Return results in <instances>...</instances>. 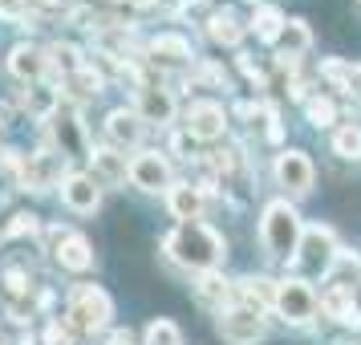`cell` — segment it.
<instances>
[{"label": "cell", "instance_id": "31", "mask_svg": "<svg viewBox=\"0 0 361 345\" xmlns=\"http://www.w3.org/2000/svg\"><path fill=\"white\" fill-rule=\"evenodd\" d=\"M0 17L20 20V17H25V0H0Z\"/></svg>", "mask_w": 361, "mask_h": 345}, {"label": "cell", "instance_id": "15", "mask_svg": "<svg viewBox=\"0 0 361 345\" xmlns=\"http://www.w3.org/2000/svg\"><path fill=\"white\" fill-rule=\"evenodd\" d=\"M53 134H57V143H61V155H85V131L78 114H57L53 118Z\"/></svg>", "mask_w": 361, "mask_h": 345}, {"label": "cell", "instance_id": "21", "mask_svg": "<svg viewBox=\"0 0 361 345\" xmlns=\"http://www.w3.org/2000/svg\"><path fill=\"white\" fill-rule=\"evenodd\" d=\"M195 293H199L203 305H215V309L224 313V301L231 296V289H228V280H219L215 272H203V280L195 284Z\"/></svg>", "mask_w": 361, "mask_h": 345}, {"label": "cell", "instance_id": "35", "mask_svg": "<svg viewBox=\"0 0 361 345\" xmlns=\"http://www.w3.org/2000/svg\"><path fill=\"white\" fill-rule=\"evenodd\" d=\"M41 4H45V8H61V0H41Z\"/></svg>", "mask_w": 361, "mask_h": 345}, {"label": "cell", "instance_id": "34", "mask_svg": "<svg viewBox=\"0 0 361 345\" xmlns=\"http://www.w3.org/2000/svg\"><path fill=\"white\" fill-rule=\"evenodd\" d=\"M110 345H134V337L126 329H118V333H110Z\"/></svg>", "mask_w": 361, "mask_h": 345}, {"label": "cell", "instance_id": "7", "mask_svg": "<svg viewBox=\"0 0 361 345\" xmlns=\"http://www.w3.org/2000/svg\"><path fill=\"white\" fill-rule=\"evenodd\" d=\"M183 126H187V134L199 138V143H215V138L224 134V126H228V114H224L219 102H191Z\"/></svg>", "mask_w": 361, "mask_h": 345}, {"label": "cell", "instance_id": "33", "mask_svg": "<svg viewBox=\"0 0 361 345\" xmlns=\"http://www.w3.org/2000/svg\"><path fill=\"white\" fill-rule=\"evenodd\" d=\"M8 289H13V293H25V289H29V284H25V277H20V272H8Z\"/></svg>", "mask_w": 361, "mask_h": 345}, {"label": "cell", "instance_id": "32", "mask_svg": "<svg viewBox=\"0 0 361 345\" xmlns=\"http://www.w3.org/2000/svg\"><path fill=\"white\" fill-rule=\"evenodd\" d=\"M349 94L361 98V66H349Z\"/></svg>", "mask_w": 361, "mask_h": 345}, {"label": "cell", "instance_id": "18", "mask_svg": "<svg viewBox=\"0 0 361 345\" xmlns=\"http://www.w3.org/2000/svg\"><path fill=\"white\" fill-rule=\"evenodd\" d=\"M171 212L179 215L183 224L199 219V212H203V195H199V187H191V183H175V187H171Z\"/></svg>", "mask_w": 361, "mask_h": 345}, {"label": "cell", "instance_id": "11", "mask_svg": "<svg viewBox=\"0 0 361 345\" xmlns=\"http://www.w3.org/2000/svg\"><path fill=\"white\" fill-rule=\"evenodd\" d=\"M106 134H110V143L114 147H134L138 138H142V118L138 110H114V114L106 118Z\"/></svg>", "mask_w": 361, "mask_h": 345}, {"label": "cell", "instance_id": "1", "mask_svg": "<svg viewBox=\"0 0 361 345\" xmlns=\"http://www.w3.org/2000/svg\"><path fill=\"white\" fill-rule=\"evenodd\" d=\"M163 248L171 252V260H175V264L195 268V272H212L215 264H224V256H228L224 236H219L212 224H203V219L179 224V228L163 240Z\"/></svg>", "mask_w": 361, "mask_h": 345}, {"label": "cell", "instance_id": "17", "mask_svg": "<svg viewBox=\"0 0 361 345\" xmlns=\"http://www.w3.org/2000/svg\"><path fill=\"white\" fill-rule=\"evenodd\" d=\"M150 53H154V61H163V66H183V61H191L195 53H191V45L183 41V37L175 33H163L150 41Z\"/></svg>", "mask_w": 361, "mask_h": 345}, {"label": "cell", "instance_id": "8", "mask_svg": "<svg viewBox=\"0 0 361 345\" xmlns=\"http://www.w3.org/2000/svg\"><path fill=\"white\" fill-rule=\"evenodd\" d=\"M130 183L142 187V191H163L171 183V167H166V159L159 150H142V155H134V163H130Z\"/></svg>", "mask_w": 361, "mask_h": 345}, {"label": "cell", "instance_id": "36", "mask_svg": "<svg viewBox=\"0 0 361 345\" xmlns=\"http://www.w3.org/2000/svg\"><path fill=\"white\" fill-rule=\"evenodd\" d=\"M130 4H138V8H147V4H154V0H130Z\"/></svg>", "mask_w": 361, "mask_h": 345}, {"label": "cell", "instance_id": "3", "mask_svg": "<svg viewBox=\"0 0 361 345\" xmlns=\"http://www.w3.org/2000/svg\"><path fill=\"white\" fill-rule=\"evenodd\" d=\"M110 317H114V305L98 284H78L69 293V325L78 333H98V329H106Z\"/></svg>", "mask_w": 361, "mask_h": 345}, {"label": "cell", "instance_id": "28", "mask_svg": "<svg viewBox=\"0 0 361 345\" xmlns=\"http://www.w3.org/2000/svg\"><path fill=\"white\" fill-rule=\"evenodd\" d=\"M333 114H337V110H333V102H329V98H312L309 102V122H312V126H329Z\"/></svg>", "mask_w": 361, "mask_h": 345}, {"label": "cell", "instance_id": "23", "mask_svg": "<svg viewBox=\"0 0 361 345\" xmlns=\"http://www.w3.org/2000/svg\"><path fill=\"white\" fill-rule=\"evenodd\" d=\"M280 41H284V49L280 53H305L312 45V33H309V25H305V20H288V25H284V33H280Z\"/></svg>", "mask_w": 361, "mask_h": 345}, {"label": "cell", "instance_id": "12", "mask_svg": "<svg viewBox=\"0 0 361 345\" xmlns=\"http://www.w3.org/2000/svg\"><path fill=\"white\" fill-rule=\"evenodd\" d=\"M90 159H94V179L102 187H118V183H126V175H130L126 155H118V150H94Z\"/></svg>", "mask_w": 361, "mask_h": 345}, {"label": "cell", "instance_id": "25", "mask_svg": "<svg viewBox=\"0 0 361 345\" xmlns=\"http://www.w3.org/2000/svg\"><path fill=\"white\" fill-rule=\"evenodd\" d=\"M147 345H179V325L166 321V317L150 321L147 325Z\"/></svg>", "mask_w": 361, "mask_h": 345}, {"label": "cell", "instance_id": "6", "mask_svg": "<svg viewBox=\"0 0 361 345\" xmlns=\"http://www.w3.org/2000/svg\"><path fill=\"white\" fill-rule=\"evenodd\" d=\"M215 329H219V337L228 345H256L264 337L260 313H252V309H224Z\"/></svg>", "mask_w": 361, "mask_h": 345}, {"label": "cell", "instance_id": "10", "mask_svg": "<svg viewBox=\"0 0 361 345\" xmlns=\"http://www.w3.org/2000/svg\"><path fill=\"white\" fill-rule=\"evenodd\" d=\"M276 179L284 191H293V195H305L312 187V163L300 155V150H284L276 159Z\"/></svg>", "mask_w": 361, "mask_h": 345}, {"label": "cell", "instance_id": "5", "mask_svg": "<svg viewBox=\"0 0 361 345\" xmlns=\"http://www.w3.org/2000/svg\"><path fill=\"white\" fill-rule=\"evenodd\" d=\"M276 309H280V317H284V321L305 325L312 313H317V296H312L309 280H300V277L280 280V284H276Z\"/></svg>", "mask_w": 361, "mask_h": 345}, {"label": "cell", "instance_id": "14", "mask_svg": "<svg viewBox=\"0 0 361 345\" xmlns=\"http://www.w3.org/2000/svg\"><path fill=\"white\" fill-rule=\"evenodd\" d=\"M240 301H244V309L264 313L268 305H276V284L264 277H244L240 280Z\"/></svg>", "mask_w": 361, "mask_h": 345}, {"label": "cell", "instance_id": "27", "mask_svg": "<svg viewBox=\"0 0 361 345\" xmlns=\"http://www.w3.org/2000/svg\"><path fill=\"white\" fill-rule=\"evenodd\" d=\"M53 106H57V94H53V90H45V85H33V90H29V110H33V114H49Z\"/></svg>", "mask_w": 361, "mask_h": 345}, {"label": "cell", "instance_id": "20", "mask_svg": "<svg viewBox=\"0 0 361 345\" xmlns=\"http://www.w3.org/2000/svg\"><path fill=\"white\" fill-rule=\"evenodd\" d=\"M207 37H212L215 45H235V41L244 37V25L231 17V13H215V17L207 20Z\"/></svg>", "mask_w": 361, "mask_h": 345}, {"label": "cell", "instance_id": "30", "mask_svg": "<svg viewBox=\"0 0 361 345\" xmlns=\"http://www.w3.org/2000/svg\"><path fill=\"white\" fill-rule=\"evenodd\" d=\"M45 341H49V345H69V341H73V333H69L61 321H53V325L45 329Z\"/></svg>", "mask_w": 361, "mask_h": 345}, {"label": "cell", "instance_id": "13", "mask_svg": "<svg viewBox=\"0 0 361 345\" xmlns=\"http://www.w3.org/2000/svg\"><path fill=\"white\" fill-rule=\"evenodd\" d=\"M171 114H175V102L166 90H154V85L138 90V118L142 122H171Z\"/></svg>", "mask_w": 361, "mask_h": 345}, {"label": "cell", "instance_id": "22", "mask_svg": "<svg viewBox=\"0 0 361 345\" xmlns=\"http://www.w3.org/2000/svg\"><path fill=\"white\" fill-rule=\"evenodd\" d=\"M284 25H288V20L280 17V8H256V17H252V29H256L260 41H276V37L284 33Z\"/></svg>", "mask_w": 361, "mask_h": 345}, {"label": "cell", "instance_id": "29", "mask_svg": "<svg viewBox=\"0 0 361 345\" xmlns=\"http://www.w3.org/2000/svg\"><path fill=\"white\" fill-rule=\"evenodd\" d=\"M37 215H29V212H20V215H13V224H8V236H37Z\"/></svg>", "mask_w": 361, "mask_h": 345}, {"label": "cell", "instance_id": "9", "mask_svg": "<svg viewBox=\"0 0 361 345\" xmlns=\"http://www.w3.org/2000/svg\"><path fill=\"white\" fill-rule=\"evenodd\" d=\"M61 199H66L69 212L90 215V212H98V203H102V183L94 175H69L61 183Z\"/></svg>", "mask_w": 361, "mask_h": 345}, {"label": "cell", "instance_id": "24", "mask_svg": "<svg viewBox=\"0 0 361 345\" xmlns=\"http://www.w3.org/2000/svg\"><path fill=\"white\" fill-rule=\"evenodd\" d=\"M333 150L341 159H361V126L357 122H349V126H341V131L333 134Z\"/></svg>", "mask_w": 361, "mask_h": 345}, {"label": "cell", "instance_id": "26", "mask_svg": "<svg viewBox=\"0 0 361 345\" xmlns=\"http://www.w3.org/2000/svg\"><path fill=\"white\" fill-rule=\"evenodd\" d=\"M53 57H57V66L66 69L69 78H73V73H82V69H85V61H82V53L73 49V45H57V49H53Z\"/></svg>", "mask_w": 361, "mask_h": 345}, {"label": "cell", "instance_id": "16", "mask_svg": "<svg viewBox=\"0 0 361 345\" xmlns=\"http://www.w3.org/2000/svg\"><path fill=\"white\" fill-rule=\"evenodd\" d=\"M45 66H49V61H45V53L37 49V45H17V49L8 53V69L17 73L20 82L41 78V73H45Z\"/></svg>", "mask_w": 361, "mask_h": 345}, {"label": "cell", "instance_id": "19", "mask_svg": "<svg viewBox=\"0 0 361 345\" xmlns=\"http://www.w3.org/2000/svg\"><path fill=\"white\" fill-rule=\"evenodd\" d=\"M57 260H61V268H69V272H85L90 264H94V252H90V240L85 236H69L66 244L57 248Z\"/></svg>", "mask_w": 361, "mask_h": 345}, {"label": "cell", "instance_id": "38", "mask_svg": "<svg viewBox=\"0 0 361 345\" xmlns=\"http://www.w3.org/2000/svg\"><path fill=\"white\" fill-rule=\"evenodd\" d=\"M252 4H256V0H252Z\"/></svg>", "mask_w": 361, "mask_h": 345}, {"label": "cell", "instance_id": "4", "mask_svg": "<svg viewBox=\"0 0 361 345\" xmlns=\"http://www.w3.org/2000/svg\"><path fill=\"white\" fill-rule=\"evenodd\" d=\"M337 256H341V252H337V236L329 228H309L300 236V248H296L293 260L300 264V272L317 277V272H333Z\"/></svg>", "mask_w": 361, "mask_h": 345}, {"label": "cell", "instance_id": "2", "mask_svg": "<svg viewBox=\"0 0 361 345\" xmlns=\"http://www.w3.org/2000/svg\"><path fill=\"white\" fill-rule=\"evenodd\" d=\"M300 236H305V228H300V215H296L284 199H276V203H268V207H264L260 240H264V248H268V256H276V260L296 256Z\"/></svg>", "mask_w": 361, "mask_h": 345}, {"label": "cell", "instance_id": "37", "mask_svg": "<svg viewBox=\"0 0 361 345\" xmlns=\"http://www.w3.org/2000/svg\"><path fill=\"white\" fill-rule=\"evenodd\" d=\"M20 345H37V341H33V337H20Z\"/></svg>", "mask_w": 361, "mask_h": 345}]
</instances>
